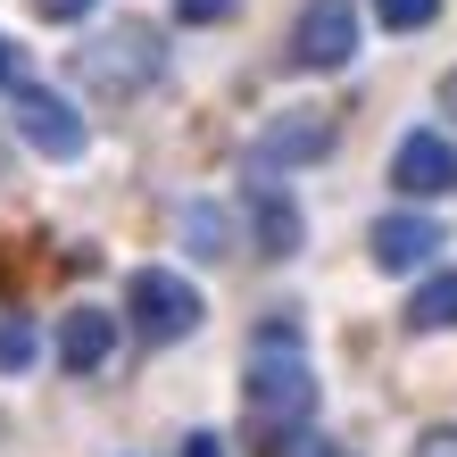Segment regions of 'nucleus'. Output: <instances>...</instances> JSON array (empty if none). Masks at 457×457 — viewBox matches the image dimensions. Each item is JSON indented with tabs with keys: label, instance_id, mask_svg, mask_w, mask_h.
I'll return each instance as SVG.
<instances>
[{
	"label": "nucleus",
	"instance_id": "1",
	"mask_svg": "<svg viewBox=\"0 0 457 457\" xmlns=\"http://www.w3.org/2000/svg\"><path fill=\"white\" fill-rule=\"evenodd\" d=\"M308 416H316V374H308V358H250V374H241V433H250L266 457H275L291 433H308Z\"/></svg>",
	"mask_w": 457,
	"mask_h": 457
},
{
	"label": "nucleus",
	"instance_id": "2",
	"mask_svg": "<svg viewBox=\"0 0 457 457\" xmlns=\"http://www.w3.org/2000/svg\"><path fill=\"white\" fill-rule=\"evenodd\" d=\"M158 67H167V42L150 34V25H109L100 42H75V84L92 100H133L158 84Z\"/></svg>",
	"mask_w": 457,
	"mask_h": 457
},
{
	"label": "nucleus",
	"instance_id": "3",
	"mask_svg": "<svg viewBox=\"0 0 457 457\" xmlns=\"http://www.w3.org/2000/svg\"><path fill=\"white\" fill-rule=\"evenodd\" d=\"M125 308H133V333H142L150 349L200 333V291L183 283L175 266H133V275H125Z\"/></svg>",
	"mask_w": 457,
	"mask_h": 457
},
{
	"label": "nucleus",
	"instance_id": "4",
	"mask_svg": "<svg viewBox=\"0 0 457 457\" xmlns=\"http://www.w3.org/2000/svg\"><path fill=\"white\" fill-rule=\"evenodd\" d=\"M341 142V117L325 109V100H300V109H283V117H266L258 125V142H250V158H258V175H291V167H316Z\"/></svg>",
	"mask_w": 457,
	"mask_h": 457
},
{
	"label": "nucleus",
	"instance_id": "5",
	"mask_svg": "<svg viewBox=\"0 0 457 457\" xmlns=\"http://www.w3.org/2000/svg\"><path fill=\"white\" fill-rule=\"evenodd\" d=\"M358 34H366V17L349 9V0H308V9L291 17V67L333 75V67L358 59Z\"/></svg>",
	"mask_w": 457,
	"mask_h": 457
},
{
	"label": "nucleus",
	"instance_id": "6",
	"mask_svg": "<svg viewBox=\"0 0 457 457\" xmlns=\"http://www.w3.org/2000/svg\"><path fill=\"white\" fill-rule=\"evenodd\" d=\"M9 117H17V133H25L42 158H84V109H67L50 84H17Z\"/></svg>",
	"mask_w": 457,
	"mask_h": 457
},
{
	"label": "nucleus",
	"instance_id": "7",
	"mask_svg": "<svg viewBox=\"0 0 457 457\" xmlns=\"http://www.w3.org/2000/svg\"><path fill=\"white\" fill-rule=\"evenodd\" d=\"M391 183H399L408 200H441V192H457V142H449V133H433V125L399 133V150H391Z\"/></svg>",
	"mask_w": 457,
	"mask_h": 457
},
{
	"label": "nucleus",
	"instance_id": "8",
	"mask_svg": "<svg viewBox=\"0 0 457 457\" xmlns=\"http://www.w3.org/2000/svg\"><path fill=\"white\" fill-rule=\"evenodd\" d=\"M366 250H374V266H383V275H416V266L441 258V225L416 217V208H391V217H374Z\"/></svg>",
	"mask_w": 457,
	"mask_h": 457
},
{
	"label": "nucleus",
	"instance_id": "9",
	"mask_svg": "<svg viewBox=\"0 0 457 457\" xmlns=\"http://www.w3.org/2000/svg\"><path fill=\"white\" fill-rule=\"evenodd\" d=\"M109 349H117V316L109 308H67V325H59V366L67 374H100Z\"/></svg>",
	"mask_w": 457,
	"mask_h": 457
},
{
	"label": "nucleus",
	"instance_id": "10",
	"mask_svg": "<svg viewBox=\"0 0 457 457\" xmlns=\"http://www.w3.org/2000/svg\"><path fill=\"white\" fill-rule=\"evenodd\" d=\"M250 225H258V250L266 258H291V250H300V208H291L283 192H275V183H250Z\"/></svg>",
	"mask_w": 457,
	"mask_h": 457
},
{
	"label": "nucleus",
	"instance_id": "11",
	"mask_svg": "<svg viewBox=\"0 0 457 457\" xmlns=\"http://www.w3.org/2000/svg\"><path fill=\"white\" fill-rule=\"evenodd\" d=\"M408 333H457V275H424V283H416Z\"/></svg>",
	"mask_w": 457,
	"mask_h": 457
},
{
	"label": "nucleus",
	"instance_id": "12",
	"mask_svg": "<svg viewBox=\"0 0 457 457\" xmlns=\"http://www.w3.org/2000/svg\"><path fill=\"white\" fill-rule=\"evenodd\" d=\"M183 241H192V258H233V217L217 200H192L183 208Z\"/></svg>",
	"mask_w": 457,
	"mask_h": 457
},
{
	"label": "nucleus",
	"instance_id": "13",
	"mask_svg": "<svg viewBox=\"0 0 457 457\" xmlns=\"http://www.w3.org/2000/svg\"><path fill=\"white\" fill-rule=\"evenodd\" d=\"M374 17H383L391 34H424V25L441 17V0H374Z\"/></svg>",
	"mask_w": 457,
	"mask_h": 457
},
{
	"label": "nucleus",
	"instance_id": "14",
	"mask_svg": "<svg viewBox=\"0 0 457 457\" xmlns=\"http://www.w3.org/2000/svg\"><path fill=\"white\" fill-rule=\"evenodd\" d=\"M34 325H25V316H9V325H0V366H9V374H25V366H34Z\"/></svg>",
	"mask_w": 457,
	"mask_h": 457
},
{
	"label": "nucleus",
	"instance_id": "15",
	"mask_svg": "<svg viewBox=\"0 0 457 457\" xmlns=\"http://www.w3.org/2000/svg\"><path fill=\"white\" fill-rule=\"evenodd\" d=\"M275 457H358V449H349V441H325V433H291Z\"/></svg>",
	"mask_w": 457,
	"mask_h": 457
},
{
	"label": "nucleus",
	"instance_id": "16",
	"mask_svg": "<svg viewBox=\"0 0 457 457\" xmlns=\"http://www.w3.org/2000/svg\"><path fill=\"white\" fill-rule=\"evenodd\" d=\"M233 9H241V0H175V17H183V25H225Z\"/></svg>",
	"mask_w": 457,
	"mask_h": 457
},
{
	"label": "nucleus",
	"instance_id": "17",
	"mask_svg": "<svg viewBox=\"0 0 457 457\" xmlns=\"http://www.w3.org/2000/svg\"><path fill=\"white\" fill-rule=\"evenodd\" d=\"M408 457H457V424H424Z\"/></svg>",
	"mask_w": 457,
	"mask_h": 457
},
{
	"label": "nucleus",
	"instance_id": "18",
	"mask_svg": "<svg viewBox=\"0 0 457 457\" xmlns=\"http://www.w3.org/2000/svg\"><path fill=\"white\" fill-rule=\"evenodd\" d=\"M34 9H42L50 25H75V17H92V9H100V0H34Z\"/></svg>",
	"mask_w": 457,
	"mask_h": 457
},
{
	"label": "nucleus",
	"instance_id": "19",
	"mask_svg": "<svg viewBox=\"0 0 457 457\" xmlns=\"http://www.w3.org/2000/svg\"><path fill=\"white\" fill-rule=\"evenodd\" d=\"M183 457H225V441H217V433H192V449H183Z\"/></svg>",
	"mask_w": 457,
	"mask_h": 457
},
{
	"label": "nucleus",
	"instance_id": "20",
	"mask_svg": "<svg viewBox=\"0 0 457 457\" xmlns=\"http://www.w3.org/2000/svg\"><path fill=\"white\" fill-rule=\"evenodd\" d=\"M441 109H449V117H457V67H449V75H441Z\"/></svg>",
	"mask_w": 457,
	"mask_h": 457
},
{
	"label": "nucleus",
	"instance_id": "21",
	"mask_svg": "<svg viewBox=\"0 0 457 457\" xmlns=\"http://www.w3.org/2000/svg\"><path fill=\"white\" fill-rule=\"evenodd\" d=\"M0 84H9V42H0Z\"/></svg>",
	"mask_w": 457,
	"mask_h": 457
}]
</instances>
